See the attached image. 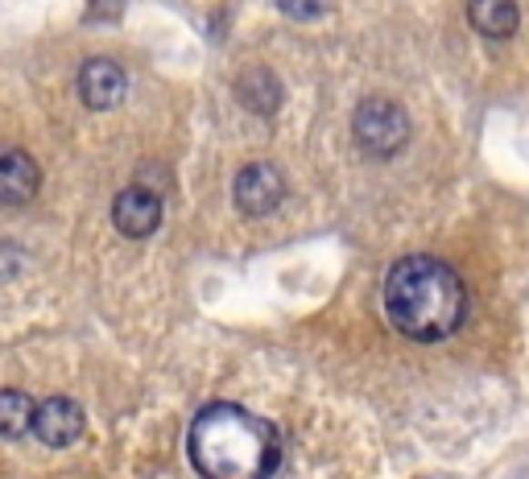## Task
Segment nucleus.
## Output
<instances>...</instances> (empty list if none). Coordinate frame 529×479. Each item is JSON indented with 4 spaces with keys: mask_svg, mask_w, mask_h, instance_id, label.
I'll use <instances>...</instances> for the list:
<instances>
[{
    "mask_svg": "<svg viewBox=\"0 0 529 479\" xmlns=\"http://www.w3.org/2000/svg\"><path fill=\"white\" fill-rule=\"evenodd\" d=\"M112 223H117V231H125L128 240L153 236L158 223H162V195L141 187V182H133V187L120 190L117 203H112Z\"/></svg>",
    "mask_w": 529,
    "mask_h": 479,
    "instance_id": "nucleus-5",
    "label": "nucleus"
},
{
    "mask_svg": "<svg viewBox=\"0 0 529 479\" xmlns=\"http://www.w3.org/2000/svg\"><path fill=\"white\" fill-rule=\"evenodd\" d=\"M37 405L21 389H0V438H25L34 430Z\"/></svg>",
    "mask_w": 529,
    "mask_h": 479,
    "instance_id": "nucleus-11",
    "label": "nucleus"
},
{
    "mask_svg": "<svg viewBox=\"0 0 529 479\" xmlns=\"http://www.w3.org/2000/svg\"><path fill=\"white\" fill-rule=\"evenodd\" d=\"M190 463L203 479H270L281 463V438L265 417L216 401L190 422Z\"/></svg>",
    "mask_w": 529,
    "mask_h": 479,
    "instance_id": "nucleus-1",
    "label": "nucleus"
},
{
    "mask_svg": "<svg viewBox=\"0 0 529 479\" xmlns=\"http://www.w3.org/2000/svg\"><path fill=\"white\" fill-rule=\"evenodd\" d=\"M385 314L413 343H439L467 319V290L439 257H402L385 277Z\"/></svg>",
    "mask_w": 529,
    "mask_h": 479,
    "instance_id": "nucleus-2",
    "label": "nucleus"
},
{
    "mask_svg": "<svg viewBox=\"0 0 529 479\" xmlns=\"http://www.w3.org/2000/svg\"><path fill=\"white\" fill-rule=\"evenodd\" d=\"M351 133L368 158H393L410 141V116L393 99H364L351 116Z\"/></svg>",
    "mask_w": 529,
    "mask_h": 479,
    "instance_id": "nucleus-3",
    "label": "nucleus"
},
{
    "mask_svg": "<svg viewBox=\"0 0 529 479\" xmlns=\"http://www.w3.org/2000/svg\"><path fill=\"white\" fill-rule=\"evenodd\" d=\"M236 96H240V104L249 107V112L273 116L281 107V83L273 79L270 71H244L240 79H236Z\"/></svg>",
    "mask_w": 529,
    "mask_h": 479,
    "instance_id": "nucleus-10",
    "label": "nucleus"
},
{
    "mask_svg": "<svg viewBox=\"0 0 529 479\" xmlns=\"http://www.w3.org/2000/svg\"><path fill=\"white\" fill-rule=\"evenodd\" d=\"M42 187V169L17 145H0V203L5 207H21L37 195Z\"/></svg>",
    "mask_w": 529,
    "mask_h": 479,
    "instance_id": "nucleus-7",
    "label": "nucleus"
},
{
    "mask_svg": "<svg viewBox=\"0 0 529 479\" xmlns=\"http://www.w3.org/2000/svg\"><path fill=\"white\" fill-rule=\"evenodd\" d=\"M232 195H236V207H240L244 215H273L281 207V199H286V178H281L278 166H270V161H249V166L236 174L232 182Z\"/></svg>",
    "mask_w": 529,
    "mask_h": 479,
    "instance_id": "nucleus-4",
    "label": "nucleus"
},
{
    "mask_svg": "<svg viewBox=\"0 0 529 479\" xmlns=\"http://www.w3.org/2000/svg\"><path fill=\"white\" fill-rule=\"evenodd\" d=\"M278 9L286 13L290 21H319L331 9V0H278Z\"/></svg>",
    "mask_w": 529,
    "mask_h": 479,
    "instance_id": "nucleus-12",
    "label": "nucleus"
},
{
    "mask_svg": "<svg viewBox=\"0 0 529 479\" xmlns=\"http://www.w3.org/2000/svg\"><path fill=\"white\" fill-rule=\"evenodd\" d=\"M128 91V75L120 71V63H112V58H87L79 71V96L87 107H96V112H108V107H117L120 99H125Z\"/></svg>",
    "mask_w": 529,
    "mask_h": 479,
    "instance_id": "nucleus-6",
    "label": "nucleus"
},
{
    "mask_svg": "<svg viewBox=\"0 0 529 479\" xmlns=\"http://www.w3.org/2000/svg\"><path fill=\"white\" fill-rule=\"evenodd\" d=\"M34 434L42 438L46 446H71L79 443L83 434V409L75 405L71 397H50L37 405L34 417Z\"/></svg>",
    "mask_w": 529,
    "mask_h": 479,
    "instance_id": "nucleus-8",
    "label": "nucleus"
},
{
    "mask_svg": "<svg viewBox=\"0 0 529 479\" xmlns=\"http://www.w3.org/2000/svg\"><path fill=\"white\" fill-rule=\"evenodd\" d=\"M467 17H472L475 34H484V37H513L521 25L517 0H472Z\"/></svg>",
    "mask_w": 529,
    "mask_h": 479,
    "instance_id": "nucleus-9",
    "label": "nucleus"
}]
</instances>
